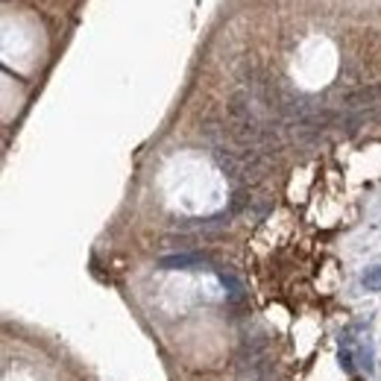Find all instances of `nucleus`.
Returning <instances> with one entry per match:
<instances>
[{"instance_id": "nucleus-1", "label": "nucleus", "mask_w": 381, "mask_h": 381, "mask_svg": "<svg viewBox=\"0 0 381 381\" xmlns=\"http://www.w3.org/2000/svg\"><path fill=\"white\" fill-rule=\"evenodd\" d=\"M206 264H208V258L200 253H179V255L159 258L161 270H196V267H206Z\"/></svg>"}, {"instance_id": "nucleus-2", "label": "nucleus", "mask_w": 381, "mask_h": 381, "mask_svg": "<svg viewBox=\"0 0 381 381\" xmlns=\"http://www.w3.org/2000/svg\"><path fill=\"white\" fill-rule=\"evenodd\" d=\"M361 285L367 290H381V264H375V267H367L361 273Z\"/></svg>"}, {"instance_id": "nucleus-3", "label": "nucleus", "mask_w": 381, "mask_h": 381, "mask_svg": "<svg viewBox=\"0 0 381 381\" xmlns=\"http://www.w3.org/2000/svg\"><path fill=\"white\" fill-rule=\"evenodd\" d=\"M340 363H343V370H346V373H352V370H355V363H352V352H349V349H343V346H340Z\"/></svg>"}]
</instances>
